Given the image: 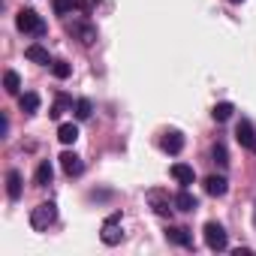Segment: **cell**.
<instances>
[{"instance_id":"9a60e30c","label":"cell","mask_w":256,"mask_h":256,"mask_svg":"<svg viewBox=\"0 0 256 256\" xmlns=\"http://www.w3.org/2000/svg\"><path fill=\"white\" fill-rule=\"evenodd\" d=\"M166 238H169L172 244L193 247V235H190V229H184V226H169V229H166Z\"/></svg>"},{"instance_id":"7c38bea8","label":"cell","mask_w":256,"mask_h":256,"mask_svg":"<svg viewBox=\"0 0 256 256\" xmlns=\"http://www.w3.org/2000/svg\"><path fill=\"white\" fill-rule=\"evenodd\" d=\"M172 199H175V208H178V211H196V208H199V199H196L187 187H181Z\"/></svg>"},{"instance_id":"e0dca14e","label":"cell","mask_w":256,"mask_h":256,"mask_svg":"<svg viewBox=\"0 0 256 256\" xmlns=\"http://www.w3.org/2000/svg\"><path fill=\"white\" fill-rule=\"evenodd\" d=\"M52 178H54V169H52V163H48V160H42V163L36 166V175H34L36 187H48V184H52Z\"/></svg>"},{"instance_id":"4fadbf2b","label":"cell","mask_w":256,"mask_h":256,"mask_svg":"<svg viewBox=\"0 0 256 256\" xmlns=\"http://www.w3.org/2000/svg\"><path fill=\"white\" fill-rule=\"evenodd\" d=\"M6 196H10L12 202L22 199V172H18V169H10V172H6Z\"/></svg>"},{"instance_id":"7402d4cb","label":"cell","mask_w":256,"mask_h":256,"mask_svg":"<svg viewBox=\"0 0 256 256\" xmlns=\"http://www.w3.org/2000/svg\"><path fill=\"white\" fill-rule=\"evenodd\" d=\"M90 114H94V102H90V100H84V96H82V100H76V118H78V120H88Z\"/></svg>"},{"instance_id":"5bb4252c","label":"cell","mask_w":256,"mask_h":256,"mask_svg":"<svg viewBox=\"0 0 256 256\" xmlns=\"http://www.w3.org/2000/svg\"><path fill=\"white\" fill-rule=\"evenodd\" d=\"M100 238H102V244L114 247V244H120L124 232L118 229V223H114V220H106V223H102V232H100Z\"/></svg>"},{"instance_id":"ffe728a7","label":"cell","mask_w":256,"mask_h":256,"mask_svg":"<svg viewBox=\"0 0 256 256\" xmlns=\"http://www.w3.org/2000/svg\"><path fill=\"white\" fill-rule=\"evenodd\" d=\"M4 90H6V94H18V90H22V76H18L16 70H6V72H4Z\"/></svg>"},{"instance_id":"3957f363","label":"cell","mask_w":256,"mask_h":256,"mask_svg":"<svg viewBox=\"0 0 256 256\" xmlns=\"http://www.w3.org/2000/svg\"><path fill=\"white\" fill-rule=\"evenodd\" d=\"M54 217H58V205H54V202H42V205H36V208L30 211V226H34L36 232H42V229H48V226L54 223Z\"/></svg>"},{"instance_id":"d6986e66","label":"cell","mask_w":256,"mask_h":256,"mask_svg":"<svg viewBox=\"0 0 256 256\" xmlns=\"http://www.w3.org/2000/svg\"><path fill=\"white\" fill-rule=\"evenodd\" d=\"M58 139H60L64 145H72V142L78 139V126H76V124H60V126H58Z\"/></svg>"},{"instance_id":"4316f807","label":"cell","mask_w":256,"mask_h":256,"mask_svg":"<svg viewBox=\"0 0 256 256\" xmlns=\"http://www.w3.org/2000/svg\"><path fill=\"white\" fill-rule=\"evenodd\" d=\"M0 133H4V136L10 133V120H6V114H4V120H0Z\"/></svg>"},{"instance_id":"277c9868","label":"cell","mask_w":256,"mask_h":256,"mask_svg":"<svg viewBox=\"0 0 256 256\" xmlns=\"http://www.w3.org/2000/svg\"><path fill=\"white\" fill-rule=\"evenodd\" d=\"M66 34H70L72 40H78L82 46H94V42H96V28H94L90 22H82V18L66 22Z\"/></svg>"},{"instance_id":"d4e9b609","label":"cell","mask_w":256,"mask_h":256,"mask_svg":"<svg viewBox=\"0 0 256 256\" xmlns=\"http://www.w3.org/2000/svg\"><path fill=\"white\" fill-rule=\"evenodd\" d=\"M52 72H54V78H70L72 66H70L66 60H54V64H52Z\"/></svg>"},{"instance_id":"2e32d148","label":"cell","mask_w":256,"mask_h":256,"mask_svg":"<svg viewBox=\"0 0 256 256\" xmlns=\"http://www.w3.org/2000/svg\"><path fill=\"white\" fill-rule=\"evenodd\" d=\"M18 108H22L24 114H36V112H40V94H36V90H24V94L18 96Z\"/></svg>"},{"instance_id":"5b68a950","label":"cell","mask_w":256,"mask_h":256,"mask_svg":"<svg viewBox=\"0 0 256 256\" xmlns=\"http://www.w3.org/2000/svg\"><path fill=\"white\" fill-rule=\"evenodd\" d=\"M145 199H148V205H151L160 217H169V214H172V208H175V199H169V193H166V190H160V187H151V190L145 193Z\"/></svg>"},{"instance_id":"6da1fadb","label":"cell","mask_w":256,"mask_h":256,"mask_svg":"<svg viewBox=\"0 0 256 256\" xmlns=\"http://www.w3.org/2000/svg\"><path fill=\"white\" fill-rule=\"evenodd\" d=\"M16 28L22 30V34H34V36H42L48 28H46V22L34 12V10H18V16H16Z\"/></svg>"},{"instance_id":"ba28073f","label":"cell","mask_w":256,"mask_h":256,"mask_svg":"<svg viewBox=\"0 0 256 256\" xmlns=\"http://www.w3.org/2000/svg\"><path fill=\"white\" fill-rule=\"evenodd\" d=\"M160 148H163L166 154H172V157H175V154H181V151H184V133H181V130H169V133L163 136Z\"/></svg>"},{"instance_id":"8992f818","label":"cell","mask_w":256,"mask_h":256,"mask_svg":"<svg viewBox=\"0 0 256 256\" xmlns=\"http://www.w3.org/2000/svg\"><path fill=\"white\" fill-rule=\"evenodd\" d=\"M235 139H238L241 148H247L250 154H256V130H253V124H250L247 118L238 120V126H235Z\"/></svg>"},{"instance_id":"484cf974","label":"cell","mask_w":256,"mask_h":256,"mask_svg":"<svg viewBox=\"0 0 256 256\" xmlns=\"http://www.w3.org/2000/svg\"><path fill=\"white\" fill-rule=\"evenodd\" d=\"M90 6H94V0H76V10L78 12H90Z\"/></svg>"},{"instance_id":"7a4b0ae2","label":"cell","mask_w":256,"mask_h":256,"mask_svg":"<svg viewBox=\"0 0 256 256\" xmlns=\"http://www.w3.org/2000/svg\"><path fill=\"white\" fill-rule=\"evenodd\" d=\"M202 235H205L208 250H214V253H220V250H226V247H229V235H226V229H223L217 220H208V223H205V229H202Z\"/></svg>"},{"instance_id":"9c48e42d","label":"cell","mask_w":256,"mask_h":256,"mask_svg":"<svg viewBox=\"0 0 256 256\" xmlns=\"http://www.w3.org/2000/svg\"><path fill=\"white\" fill-rule=\"evenodd\" d=\"M202 187H205V193H208V196H217V199L229 193V181H226L223 175H208V178L202 181Z\"/></svg>"},{"instance_id":"603a6c76","label":"cell","mask_w":256,"mask_h":256,"mask_svg":"<svg viewBox=\"0 0 256 256\" xmlns=\"http://www.w3.org/2000/svg\"><path fill=\"white\" fill-rule=\"evenodd\" d=\"M211 157H214V163H217V166H229V151H226V145H223V142H214Z\"/></svg>"},{"instance_id":"f1b7e54d","label":"cell","mask_w":256,"mask_h":256,"mask_svg":"<svg viewBox=\"0 0 256 256\" xmlns=\"http://www.w3.org/2000/svg\"><path fill=\"white\" fill-rule=\"evenodd\" d=\"M229 4H241V0H229Z\"/></svg>"},{"instance_id":"ac0fdd59","label":"cell","mask_w":256,"mask_h":256,"mask_svg":"<svg viewBox=\"0 0 256 256\" xmlns=\"http://www.w3.org/2000/svg\"><path fill=\"white\" fill-rule=\"evenodd\" d=\"M70 106H72V96H66V94H58L54 106L48 108V118H52V120H60V114H64V112H66Z\"/></svg>"},{"instance_id":"cb8c5ba5","label":"cell","mask_w":256,"mask_h":256,"mask_svg":"<svg viewBox=\"0 0 256 256\" xmlns=\"http://www.w3.org/2000/svg\"><path fill=\"white\" fill-rule=\"evenodd\" d=\"M52 10H54L58 16H66V12L76 10V0H52Z\"/></svg>"},{"instance_id":"8fae6325","label":"cell","mask_w":256,"mask_h":256,"mask_svg":"<svg viewBox=\"0 0 256 256\" xmlns=\"http://www.w3.org/2000/svg\"><path fill=\"white\" fill-rule=\"evenodd\" d=\"M24 58H28L30 64H40V66H48V64H54V60H52V54H48V48H42L40 42L28 46V48H24Z\"/></svg>"},{"instance_id":"30bf717a","label":"cell","mask_w":256,"mask_h":256,"mask_svg":"<svg viewBox=\"0 0 256 256\" xmlns=\"http://www.w3.org/2000/svg\"><path fill=\"white\" fill-rule=\"evenodd\" d=\"M169 175H172L181 187H190V184L196 181V172H193V166H187V163H172Z\"/></svg>"},{"instance_id":"83f0119b","label":"cell","mask_w":256,"mask_h":256,"mask_svg":"<svg viewBox=\"0 0 256 256\" xmlns=\"http://www.w3.org/2000/svg\"><path fill=\"white\" fill-rule=\"evenodd\" d=\"M253 226H256V205H253Z\"/></svg>"},{"instance_id":"44dd1931","label":"cell","mask_w":256,"mask_h":256,"mask_svg":"<svg viewBox=\"0 0 256 256\" xmlns=\"http://www.w3.org/2000/svg\"><path fill=\"white\" fill-rule=\"evenodd\" d=\"M232 112H235V106H232V102H217V106L211 108V114H214V120H217V124H226V120L232 118Z\"/></svg>"},{"instance_id":"52a82bcc","label":"cell","mask_w":256,"mask_h":256,"mask_svg":"<svg viewBox=\"0 0 256 256\" xmlns=\"http://www.w3.org/2000/svg\"><path fill=\"white\" fill-rule=\"evenodd\" d=\"M58 160H60V169H64L70 178H78V175L84 172V163H82V157H78V154H72V151H64Z\"/></svg>"}]
</instances>
